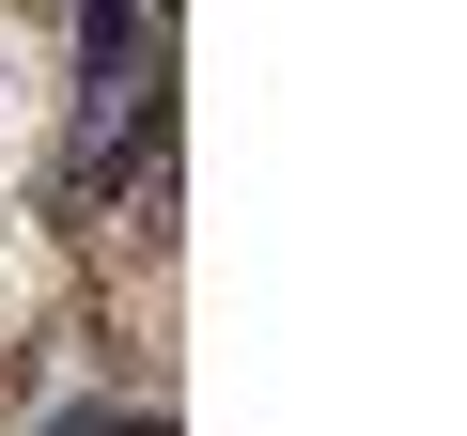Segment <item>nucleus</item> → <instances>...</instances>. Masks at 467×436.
I'll return each mask as SVG.
<instances>
[{
    "instance_id": "nucleus-1",
    "label": "nucleus",
    "mask_w": 467,
    "mask_h": 436,
    "mask_svg": "<svg viewBox=\"0 0 467 436\" xmlns=\"http://www.w3.org/2000/svg\"><path fill=\"white\" fill-rule=\"evenodd\" d=\"M125 78H140V16H125V0H78V109L109 125V109H125Z\"/></svg>"
}]
</instances>
